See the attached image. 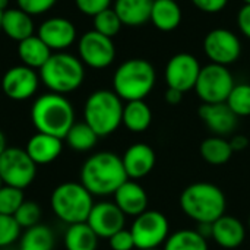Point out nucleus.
I'll use <instances>...</instances> for the list:
<instances>
[{"mask_svg": "<svg viewBox=\"0 0 250 250\" xmlns=\"http://www.w3.org/2000/svg\"><path fill=\"white\" fill-rule=\"evenodd\" d=\"M226 103L237 117L250 116V83L242 82L234 85Z\"/></svg>", "mask_w": 250, "mask_h": 250, "instance_id": "32", "label": "nucleus"}, {"mask_svg": "<svg viewBox=\"0 0 250 250\" xmlns=\"http://www.w3.org/2000/svg\"><path fill=\"white\" fill-rule=\"evenodd\" d=\"M23 190L12 186L3 185L0 188V214L3 215H15L19 207L23 204Z\"/></svg>", "mask_w": 250, "mask_h": 250, "instance_id": "34", "label": "nucleus"}, {"mask_svg": "<svg viewBox=\"0 0 250 250\" xmlns=\"http://www.w3.org/2000/svg\"><path fill=\"white\" fill-rule=\"evenodd\" d=\"M237 26L240 32L250 40V4H245L240 7L237 13Z\"/></svg>", "mask_w": 250, "mask_h": 250, "instance_id": "41", "label": "nucleus"}, {"mask_svg": "<svg viewBox=\"0 0 250 250\" xmlns=\"http://www.w3.org/2000/svg\"><path fill=\"white\" fill-rule=\"evenodd\" d=\"M38 37L50 50L62 51L75 42L76 28L66 18H50L40 25Z\"/></svg>", "mask_w": 250, "mask_h": 250, "instance_id": "16", "label": "nucleus"}, {"mask_svg": "<svg viewBox=\"0 0 250 250\" xmlns=\"http://www.w3.org/2000/svg\"><path fill=\"white\" fill-rule=\"evenodd\" d=\"M164 100H166V103L170 104V105H177V104H180L182 100H183V92H180V91H177V89H174V88H168V86H167V89H166V92H164Z\"/></svg>", "mask_w": 250, "mask_h": 250, "instance_id": "42", "label": "nucleus"}, {"mask_svg": "<svg viewBox=\"0 0 250 250\" xmlns=\"http://www.w3.org/2000/svg\"><path fill=\"white\" fill-rule=\"evenodd\" d=\"M51 54V50L38 35H31L18 42V56L22 64L31 69H41Z\"/></svg>", "mask_w": 250, "mask_h": 250, "instance_id": "25", "label": "nucleus"}, {"mask_svg": "<svg viewBox=\"0 0 250 250\" xmlns=\"http://www.w3.org/2000/svg\"><path fill=\"white\" fill-rule=\"evenodd\" d=\"M62 149H63V144L60 138H56L47 133H40V132H37L34 136L29 138L26 148H25L29 158L37 166L53 163L54 160L59 158V155L62 154Z\"/></svg>", "mask_w": 250, "mask_h": 250, "instance_id": "21", "label": "nucleus"}, {"mask_svg": "<svg viewBox=\"0 0 250 250\" xmlns=\"http://www.w3.org/2000/svg\"><path fill=\"white\" fill-rule=\"evenodd\" d=\"M245 1V4H250V0H243Z\"/></svg>", "mask_w": 250, "mask_h": 250, "instance_id": "47", "label": "nucleus"}, {"mask_svg": "<svg viewBox=\"0 0 250 250\" xmlns=\"http://www.w3.org/2000/svg\"><path fill=\"white\" fill-rule=\"evenodd\" d=\"M40 83V76L34 69L28 66H15L10 67L1 79V89L4 95L13 101H25L31 98Z\"/></svg>", "mask_w": 250, "mask_h": 250, "instance_id": "14", "label": "nucleus"}, {"mask_svg": "<svg viewBox=\"0 0 250 250\" xmlns=\"http://www.w3.org/2000/svg\"><path fill=\"white\" fill-rule=\"evenodd\" d=\"M201 120L215 136H226L236 130L239 117L231 111L227 103L202 104L198 110Z\"/></svg>", "mask_w": 250, "mask_h": 250, "instance_id": "17", "label": "nucleus"}, {"mask_svg": "<svg viewBox=\"0 0 250 250\" xmlns=\"http://www.w3.org/2000/svg\"><path fill=\"white\" fill-rule=\"evenodd\" d=\"M18 7L22 9L23 12L29 13L31 16L35 15H42L47 10H50L57 0H16Z\"/></svg>", "mask_w": 250, "mask_h": 250, "instance_id": "37", "label": "nucleus"}, {"mask_svg": "<svg viewBox=\"0 0 250 250\" xmlns=\"http://www.w3.org/2000/svg\"><path fill=\"white\" fill-rule=\"evenodd\" d=\"M129 180L122 157L110 151H101L89 157L81 168V183L92 196L114 195Z\"/></svg>", "mask_w": 250, "mask_h": 250, "instance_id": "1", "label": "nucleus"}, {"mask_svg": "<svg viewBox=\"0 0 250 250\" xmlns=\"http://www.w3.org/2000/svg\"><path fill=\"white\" fill-rule=\"evenodd\" d=\"M182 7L177 0H154L149 21L151 23L164 32L174 31L182 22Z\"/></svg>", "mask_w": 250, "mask_h": 250, "instance_id": "22", "label": "nucleus"}, {"mask_svg": "<svg viewBox=\"0 0 250 250\" xmlns=\"http://www.w3.org/2000/svg\"><path fill=\"white\" fill-rule=\"evenodd\" d=\"M224 249H237L246 239V227L240 220L231 215H223L212 223V237Z\"/></svg>", "mask_w": 250, "mask_h": 250, "instance_id": "20", "label": "nucleus"}, {"mask_svg": "<svg viewBox=\"0 0 250 250\" xmlns=\"http://www.w3.org/2000/svg\"><path fill=\"white\" fill-rule=\"evenodd\" d=\"M230 145H231V148H233V151L236 152V151H245L248 146H249V139H248V136H245V135H234L231 139H230Z\"/></svg>", "mask_w": 250, "mask_h": 250, "instance_id": "43", "label": "nucleus"}, {"mask_svg": "<svg viewBox=\"0 0 250 250\" xmlns=\"http://www.w3.org/2000/svg\"><path fill=\"white\" fill-rule=\"evenodd\" d=\"M54 249V233L50 227L44 224H37L31 229H26L22 239L19 250H53Z\"/></svg>", "mask_w": 250, "mask_h": 250, "instance_id": "29", "label": "nucleus"}, {"mask_svg": "<svg viewBox=\"0 0 250 250\" xmlns=\"http://www.w3.org/2000/svg\"><path fill=\"white\" fill-rule=\"evenodd\" d=\"M1 19H3V10L0 9V29H1Z\"/></svg>", "mask_w": 250, "mask_h": 250, "instance_id": "46", "label": "nucleus"}, {"mask_svg": "<svg viewBox=\"0 0 250 250\" xmlns=\"http://www.w3.org/2000/svg\"><path fill=\"white\" fill-rule=\"evenodd\" d=\"M50 205L57 218L67 226L86 223L94 207L92 195L82 183L67 182L59 185L50 198Z\"/></svg>", "mask_w": 250, "mask_h": 250, "instance_id": "7", "label": "nucleus"}, {"mask_svg": "<svg viewBox=\"0 0 250 250\" xmlns=\"http://www.w3.org/2000/svg\"><path fill=\"white\" fill-rule=\"evenodd\" d=\"M180 208L185 215L198 224H212L226 214L224 192L208 182L189 185L180 195Z\"/></svg>", "mask_w": 250, "mask_h": 250, "instance_id": "3", "label": "nucleus"}, {"mask_svg": "<svg viewBox=\"0 0 250 250\" xmlns=\"http://www.w3.org/2000/svg\"><path fill=\"white\" fill-rule=\"evenodd\" d=\"M1 31L15 41H22L34 35V22L32 16L22 9H7L3 12Z\"/></svg>", "mask_w": 250, "mask_h": 250, "instance_id": "24", "label": "nucleus"}, {"mask_svg": "<svg viewBox=\"0 0 250 250\" xmlns=\"http://www.w3.org/2000/svg\"><path fill=\"white\" fill-rule=\"evenodd\" d=\"M98 236L86 223L72 224L64 233L66 250H97Z\"/></svg>", "mask_w": 250, "mask_h": 250, "instance_id": "28", "label": "nucleus"}, {"mask_svg": "<svg viewBox=\"0 0 250 250\" xmlns=\"http://www.w3.org/2000/svg\"><path fill=\"white\" fill-rule=\"evenodd\" d=\"M114 204L126 217H138L148 208V195L139 183L133 180H126L116 190Z\"/></svg>", "mask_w": 250, "mask_h": 250, "instance_id": "19", "label": "nucleus"}, {"mask_svg": "<svg viewBox=\"0 0 250 250\" xmlns=\"http://www.w3.org/2000/svg\"><path fill=\"white\" fill-rule=\"evenodd\" d=\"M6 148H7V145H6V136H4V133L0 130V155L6 151Z\"/></svg>", "mask_w": 250, "mask_h": 250, "instance_id": "44", "label": "nucleus"}, {"mask_svg": "<svg viewBox=\"0 0 250 250\" xmlns=\"http://www.w3.org/2000/svg\"><path fill=\"white\" fill-rule=\"evenodd\" d=\"M138 250H158V249H138Z\"/></svg>", "mask_w": 250, "mask_h": 250, "instance_id": "50", "label": "nucleus"}, {"mask_svg": "<svg viewBox=\"0 0 250 250\" xmlns=\"http://www.w3.org/2000/svg\"><path fill=\"white\" fill-rule=\"evenodd\" d=\"M123 100L110 89L92 92L83 107V122L98 135V138L114 133L122 125Z\"/></svg>", "mask_w": 250, "mask_h": 250, "instance_id": "5", "label": "nucleus"}, {"mask_svg": "<svg viewBox=\"0 0 250 250\" xmlns=\"http://www.w3.org/2000/svg\"><path fill=\"white\" fill-rule=\"evenodd\" d=\"M64 139L72 149L85 152L95 146L98 141V135L85 122H82V123H75L67 132Z\"/></svg>", "mask_w": 250, "mask_h": 250, "instance_id": "31", "label": "nucleus"}, {"mask_svg": "<svg viewBox=\"0 0 250 250\" xmlns=\"http://www.w3.org/2000/svg\"><path fill=\"white\" fill-rule=\"evenodd\" d=\"M136 249H158L170 236V223L160 211H145L130 227Z\"/></svg>", "mask_w": 250, "mask_h": 250, "instance_id": "10", "label": "nucleus"}, {"mask_svg": "<svg viewBox=\"0 0 250 250\" xmlns=\"http://www.w3.org/2000/svg\"><path fill=\"white\" fill-rule=\"evenodd\" d=\"M86 224L101 239H110L113 234L125 229L126 215L114 202H98L94 204Z\"/></svg>", "mask_w": 250, "mask_h": 250, "instance_id": "15", "label": "nucleus"}, {"mask_svg": "<svg viewBox=\"0 0 250 250\" xmlns=\"http://www.w3.org/2000/svg\"><path fill=\"white\" fill-rule=\"evenodd\" d=\"M76 7L88 16H95L110 7L111 0H75Z\"/></svg>", "mask_w": 250, "mask_h": 250, "instance_id": "39", "label": "nucleus"}, {"mask_svg": "<svg viewBox=\"0 0 250 250\" xmlns=\"http://www.w3.org/2000/svg\"><path fill=\"white\" fill-rule=\"evenodd\" d=\"M164 250H208V240L196 230H179L168 236Z\"/></svg>", "mask_w": 250, "mask_h": 250, "instance_id": "30", "label": "nucleus"}, {"mask_svg": "<svg viewBox=\"0 0 250 250\" xmlns=\"http://www.w3.org/2000/svg\"><path fill=\"white\" fill-rule=\"evenodd\" d=\"M204 51L211 63L230 66L242 56V41L227 28L211 29L204 38Z\"/></svg>", "mask_w": 250, "mask_h": 250, "instance_id": "11", "label": "nucleus"}, {"mask_svg": "<svg viewBox=\"0 0 250 250\" xmlns=\"http://www.w3.org/2000/svg\"><path fill=\"white\" fill-rule=\"evenodd\" d=\"M21 226L16 223L13 215L0 214V248L10 246L21 236Z\"/></svg>", "mask_w": 250, "mask_h": 250, "instance_id": "36", "label": "nucleus"}, {"mask_svg": "<svg viewBox=\"0 0 250 250\" xmlns=\"http://www.w3.org/2000/svg\"><path fill=\"white\" fill-rule=\"evenodd\" d=\"M233 152L234 151L230 145V141H227L224 136L207 138L199 145V154L202 160L211 166H223L229 163L233 157Z\"/></svg>", "mask_w": 250, "mask_h": 250, "instance_id": "27", "label": "nucleus"}, {"mask_svg": "<svg viewBox=\"0 0 250 250\" xmlns=\"http://www.w3.org/2000/svg\"><path fill=\"white\" fill-rule=\"evenodd\" d=\"M3 186V182H1V177H0V188Z\"/></svg>", "mask_w": 250, "mask_h": 250, "instance_id": "49", "label": "nucleus"}, {"mask_svg": "<svg viewBox=\"0 0 250 250\" xmlns=\"http://www.w3.org/2000/svg\"><path fill=\"white\" fill-rule=\"evenodd\" d=\"M154 0H116L114 12L126 26H141L149 21Z\"/></svg>", "mask_w": 250, "mask_h": 250, "instance_id": "23", "label": "nucleus"}, {"mask_svg": "<svg viewBox=\"0 0 250 250\" xmlns=\"http://www.w3.org/2000/svg\"><path fill=\"white\" fill-rule=\"evenodd\" d=\"M85 78V69L81 59L57 51L50 56L45 64L40 69V79L56 94H67L76 91Z\"/></svg>", "mask_w": 250, "mask_h": 250, "instance_id": "6", "label": "nucleus"}, {"mask_svg": "<svg viewBox=\"0 0 250 250\" xmlns=\"http://www.w3.org/2000/svg\"><path fill=\"white\" fill-rule=\"evenodd\" d=\"M37 176V164L29 158L25 149L7 146L0 155V177L3 185L25 189Z\"/></svg>", "mask_w": 250, "mask_h": 250, "instance_id": "9", "label": "nucleus"}, {"mask_svg": "<svg viewBox=\"0 0 250 250\" xmlns=\"http://www.w3.org/2000/svg\"><path fill=\"white\" fill-rule=\"evenodd\" d=\"M78 51L81 62L92 69H105L116 59V47L113 38H108L95 29L85 32L79 42Z\"/></svg>", "mask_w": 250, "mask_h": 250, "instance_id": "12", "label": "nucleus"}, {"mask_svg": "<svg viewBox=\"0 0 250 250\" xmlns=\"http://www.w3.org/2000/svg\"><path fill=\"white\" fill-rule=\"evenodd\" d=\"M110 248L113 250H133L135 249V240L130 233V230H120L116 234H113L108 239Z\"/></svg>", "mask_w": 250, "mask_h": 250, "instance_id": "38", "label": "nucleus"}, {"mask_svg": "<svg viewBox=\"0 0 250 250\" xmlns=\"http://www.w3.org/2000/svg\"><path fill=\"white\" fill-rule=\"evenodd\" d=\"M201 69L202 66L193 54L177 53L166 64L164 69L166 83L168 88H174L185 94L195 88Z\"/></svg>", "mask_w": 250, "mask_h": 250, "instance_id": "13", "label": "nucleus"}, {"mask_svg": "<svg viewBox=\"0 0 250 250\" xmlns=\"http://www.w3.org/2000/svg\"><path fill=\"white\" fill-rule=\"evenodd\" d=\"M234 85V78L227 66L209 63L201 69L193 89L204 104H220L227 101Z\"/></svg>", "mask_w": 250, "mask_h": 250, "instance_id": "8", "label": "nucleus"}, {"mask_svg": "<svg viewBox=\"0 0 250 250\" xmlns=\"http://www.w3.org/2000/svg\"><path fill=\"white\" fill-rule=\"evenodd\" d=\"M122 123L127 130L133 133L145 132L152 123V111L144 100L127 101L123 105Z\"/></svg>", "mask_w": 250, "mask_h": 250, "instance_id": "26", "label": "nucleus"}, {"mask_svg": "<svg viewBox=\"0 0 250 250\" xmlns=\"http://www.w3.org/2000/svg\"><path fill=\"white\" fill-rule=\"evenodd\" d=\"M0 9L4 12L9 9V0H0Z\"/></svg>", "mask_w": 250, "mask_h": 250, "instance_id": "45", "label": "nucleus"}, {"mask_svg": "<svg viewBox=\"0 0 250 250\" xmlns=\"http://www.w3.org/2000/svg\"><path fill=\"white\" fill-rule=\"evenodd\" d=\"M15 220L21 226V229H31L37 224H40L41 218V208L34 201H23V204L19 207V209L15 212Z\"/></svg>", "mask_w": 250, "mask_h": 250, "instance_id": "35", "label": "nucleus"}, {"mask_svg": "<svg viewBox=\"0 0 250 250\" xmlns=\"http://www.w3.org/2000/svg\"><path fill=\"white\" fill-rule=\"evenodd\" d=\"M196 9L204 13H220L229 4V0H192Z\"/></svg>", "mask_w": 250, "mask_h": 250, "instance_id": "40", "label": "nucleus"}, {"mask_svg": "<svg viewBox=\"0 0 250 250\" xmlns=\"http://www.w3.org/2000/svg\"><path fill=\"white\" fill-rule=\"evenodd\" d=\"M248 227H249V230H250V215H249V220H248Z\"/></svg>", "mask_w": 250, "mask_h": 250, "instance_id": "48", "label": "nucleus"}, {"mask_svg": "<svg viewBox=\"0 0 250 250\" xmlns=\"http://www.w3.org/2000/svg\"><path fill=\"white\" fill-rule=\"evenodd\" d=\"M122 25L123 23H122L120 18L111 7H108L94 16V29L108 38L116 37L120 32Z\"/></svg>", "mask_w": 250, "mask_h": 250, "instance_id": "33", "label": "nucleus"}, {"mask_svg": "<svg viewBox=\"0 0 250 250\" xmlns=\"http://www.w3.org/2000/svg\"><path fill=\"white\" fill-rule=\"evenodd\" d=\"M157 73L145 59H129L123 62L113 75V91L123 101L145 100L154 89Z\"/></svg>", "mask_w": 250, "mask_h": 250, "instance_id": "4", "label": "nucleus"}, {"mask_svg": "<svg viewBox=\"0 0 250 250\" xmlns=\"http://www.w3.org/2000/svg\"><path fill=\"white\" fill-rule=\"evenodd\" d=\"M125 171L129 179H142L155 167L157 157L154 149L144 142L130 145L122 157Z\"/></svg>", "mask_w": 250, "mask_h": 250, "instance_id": "18", "label": "nucleus"}, {"mask_svg": "<svg viewBox=\"0 0 250 250\" xmlns=\"http://www.w3.org/2000/svg\"><path fill=\"white\" fill-rule=\"evenodd\" d=\"M31 120L37 132L64 139L75 125V110L64 95L50 92L35 100L31 108Z\"/></svg>", "mask_w": 250, "mask_h": 250, "instance_id": "2", "label": "nucleus"}]
</instances>
